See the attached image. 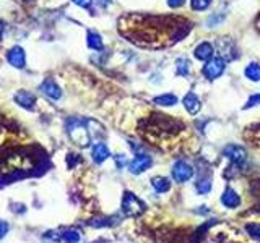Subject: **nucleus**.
Wrapping results in <instances>:
<instances>
[{
	"instance_id": "1",
	"label": "nucleus",
	"mask_w": 260,
	"mask_h": 243,
	"mask_svg": "<svg viewBox=\"0 0 260 243\" xmlns=\"http://www.w3.org/2000/svg\"><path fill=\"white\" fill-rule=\"evenodd\" d=\"M67 133L72 138V141L78 146L86 148L90 144V133L86 127H84V122L80 119H72L67 123Z\"/></svg>"
},
{
	"instance_id": "2",
	"label": "nucleus",
	"mask_w": 260,
	"mask_h": 243,
	"mask_svg": "<svg viewBox=\"0 0 260 243\" xmlns=\"http://www.w3.org/2000/svg\"><path fill=\"white\" fill-rule=\"evenodd\" d=\"M145 203L138 200L134 193L126 192L124 193V200H122V213L127 216V218H138L143 213H145Z\"/></svg>"
},
{
	"instance_id": "3",
	"label": "nucleus",
	"mask_w": 260,
	"mask_h": 243,
	"mask_svg": "<svg viewBox=\"0 0 260 243\" xmlns=\"http://www.w3.org/2000/svg\"><path fill=\"white\" fill-rule=\"evenodd\" d=\"M224 68H226V62L221 57L210 58L204 67V75L208 78V80H216L218 76L223 75Z\"/></svg>"
},
{
	"instance_id": "4",
	"label": "nucleus",
	"mask_w": 260,
	"mask_h": 243,
	"mask_svg": "<svg viewBox=\"0 0 260 243\" xmlns=\"http://www.w3.org/2000/svg\"><path fill=\"white\" fill-rule=\"evenodd\" d=\"M172 179L178 182V183H184L187 180L192 179L194 175V169L190 164H187L186 161H178L172 166Z\"/></svg>"
},
{
	"instance_id": "5",
	"label": "nucleus",
	"mask_w": 260,
	"mask_h": 243,
	"mask_svg": "<svg viewBox=\"0 0 260 243\" xmlns=\"http://www.w3.org/2000/svg\"><path fill=\"white\" fill-rule=\"evenodd\" d=\"M216 50L220 57L223 58L224 62L228 60H232L234 57H236V47H234V44L230 41V39H220V41L216 42Z\"/></svg>"
},
{
	"instance_id": "6",
	"label": "nucleus",
	"mask_w": 260,
	"mask_h": 243,
	"mask_svg": "<svg viewBox=\"0 0 260 243\" xmlns=\"http://www.w3.org/2000/svg\"><path fill=\"white\" fill-rule=\"evenodd\" d=\"M152 166V157L146 156V154H138L134 157V161L128 164V170L135 175H138L142 172H145V170Z\"/></svg>"
},
{
	"instance_id": "7",
	"label": "nucleus",
	"mask_w": 260,
	"mask_h": 243,
	"mask_svg": "<svg viewBox=\"0 0 260 243\" xmlns=\"http://www.w3.org/2000/svg\"><path fill=\"white\" fill-rule=\"evenodd\" d=\"M224 156L234 164H240L246 161V149L242 146H238V144H230V146L224 148Z\"/></svg>"
},
{
	"instance_id": "8",
	"label": "nucleus",
	"mask_w": 260,
	"mask_h": 243,
	"mask_svg": "<svg viewBox=\"0 0 260 243\" xmlns=\"http://www.w3.org/2000/svg\"><path fill=\"white\" fill-rule=\"evenodd\" d=\"M6 60H8L10 65H13L15 68H23L24 67V62H26V57H24V50L22 47H13L10 49V52L6 54Z\"/></svg>"
},
{
	"instance_id": "9",
	"label": "nucleus",
	"mask_w": 260,
	"mask_h": 243,
	"mask_svg": "<svg viewBox=\"0 0 260 243\" xmlns=\"http://www.w3.org/2000/svg\"><path fill=\"white\" fill-rule=\"evenodd\" d=\"M42 91V94H46L49 97V99L52 101H57V99H60V96H62V91L60 88L57 86L56 81H52V80H46L42 84H41V88H39Z\"/></svg>"
},
{
	"instance_id": "10",
	"label": "nucleus",
	"mask_w": 260,
	"mask_h": 243,
	"mask_svg": "<svg viewBox=\"0 0 260 243\" xmlns=\"http://www.w3.org/2000/svg\"><path fill=\"white\" fill-rule=\"evenodd\" d=\"M221 203H223L226 208L234 209V208H238L240 205V196L234 192L232 188H226L223 192V195H221Z\"/></svg>"
},
{
	"instance_id": "11",
	"label": "nucleus",
	"mask_w": 260,
	"mask_h": 243,
	"mask_svg": "<svg viewBox=\"0 0 260 243\" xmlns=\"http://www.w3.org/2000/svg\"><path fill=\"white\" fill-rule=\"evenodd\" d=\"M213 54H214V47L210 42L198 44L194 52L195 58H198V60H210V58H213Z\"/></svg>"
},
{
	"instance_id": "12",
	"label": "nucleus",
	"mask_w": 260,
	"mask_h": 243,
	"mask_svg": "<svg viewBox=\"0 0 260 243\" xmlns=\"http://www.w3.org/2000/svg\"><path fill=\"white\" fill-rule=\"evenodd\" d=\"M15 102L20 104L22 107L31 110L36 104V97L32 96L31 93H28V91H20V93L15 94Z\"/></svg>"
},
{
	"instance_id": "13",
	"label": "nucleus",
	"mask_w": 260,
	"mask_h": 243,
	"mask_svg": "<svg viewBox=\"0 0 260 243\" xmlns=\"http://www.w3.org/2000/svg\"><path fill=\"white\" fill-rule=\"evenodd\" d=\"M91 156H93V161L96 164H101V162H104L108 159V157L110 156V153H109V149L104 143H96L93 146V149H91Z\"/></svg>"
},
{
	"instance_id": "14",
	"label": "nucleus",
	"mask_w": 260,
	"mask_h": 243,
	"mask_svg": "<svg viewBox=\"0 0 260 243\" xmlns=\"http://www.w3.org/2000/svg\"><path fill=\"white\" fill-rule=\"evenodd\" d=\"M182 102H184V107L190 114H197L198 110L202 109V102H200V99L194 93H187L184 96V99H182Z\"/></svg>"
},
{
	"instance_id": "15",
	"label": "nucleus",
	"mask_w": 260,
	"mask_h": 243,
	"mask_svg": "<svg viewBox=\"0 0 260 243\" xmlns=\"http://www.w3.org/2000/svg\"><path fill=\"white\" fill-rule=\"evenodd\" d=\"M152 185L154 188V192H158V193H166L171 190V182L164 179V177H154L152 180Z\"/></svg>"
},
{
	"instance_id": "16",
	"label": "nucleus",
	"mask_w": 260,
	"mask_h": 243,
	"mask_svg": "<svg viewBox=\"0 0 260 243\" xmlns=\"http://www.w3.org/2000/svg\"><path fill=\"white\" fill-rule=\"evenodd\" d=\"M244 73H246V76L249 78L250 81H256V83L260 81V65L256 63V62L249 63V65L246 67Z\"/></svg>"
},
{
	"instance_id": "17",
	"label": "nucleus",
	"mask_w": 260,
	"mask_h": 243,
	"mask_svg": "<svg viewBox=\"0 0 260 243\" xmlns=\"http://www.w3.org/2000/svg\"><path fill=\"white\" fill-rule=\"evenodd\" d=\"M153 102L158 104V106H162V107H169V106L178 104V97H176L174 94H161V96H156Z\"/></svg>"
},
{
	"instance_id": "18",
	"label": "nucleus",
	"mask_w": 260,
	"mask_h": 243,
	"mask_svg": "<svg viewBox=\"0 0 260 243\" xmlns=\"http://www.w3.org/2000/svg\"><path fill=\"white\" fill-rule=\"evenodd\" d=\"M176 71H178L179 76H187L190 73V62L187 58H178L176 60Z\"/></svg>"
},
{
	"instance_id": "19",
	"label": "nucleus",
	"mask_w": 260,
	"mask_h": 243,
	"mask_svg": "<svg viewBox=\"0 0 260 243\" xmlns=\"http://www.w3.org/2000/svg\"><path fill=\"white\" fill-rule=\"evenodd\" d=\"M88 45L91 49H94V50H101L102 49V39H101V36L98 34V32H94V31H90L88 32Z\"/></svg>"
},
{
	"instance_id": "20",
	"label": "nucleus",
	"mask_w": 260,
	"mask_h": 243,
	"mask_svg": "<svg viewBox=\"0 0 260 243\" xmlns=\"http://www.w3.org/2000/svg\"><path fill=\"white\" fill-rule=\"evenodd\" d=\"M62 240L65 243H78L82 240V235L78 231H75V229H68V231H65L62 234Z\"/></svg>"
},
{
	"instance_id": "21",
	"label": "nucleus",
	"mask_w": 260,
	"mask_h": 243,
	"mask_svg": "<svg viewBox=\"0 0 260 243\" xmlns=\"http://www.w3.org/2000/svg\"><path fill=\"white\" fill-rule=\"evenodd\" d=\"M195 188H197V192L200 195H206L212 190V180L208 179V177H204V179L197 180V183H195Z\"/></svg>"
},
{
	"instance_id": "22",
	"label": "nucleus",
	"mask_w": 260,
	"mask_h": 243,
	"mask_svg": "<svg viewBox=\"0 0 260 243\" xmlns=\"http://www.w3.org/2000/svg\"><path fill=\"white\" fill-rule=\"evenodd\" d=\"M212 0H190V5L194 10H206L210 6Z\"/></svg>"
},
{
	"instance_id": "23",
	"label": "nucleus",
	"mask_w": 260,
	"mask_h": 243,
	"mask_svg": "<svg viewBox=\"0 0 260 243\" xmlns=\"http://www.w3.org/2000/svg\"><path fill=\"white\" fill-rule=\"evenodd\" d=\"M224 19V13L223 11H216L214 15H212L210 18L206 19V24L208 26H216L218 23H221Z\"/></svg>"
},
{
	"instance_id": "24",
	"label": "nucleus",
	"mask_w": 260,
	"mask_h": 243,
	"mask_svg": "<svg viewBox=\"0 0 260 243\" xmlns=\"http://www.w3.org/2000/svg\"><path fill=\"white\" fill-rule=\"evenodd\" d=\"M260 104V94H252L249 97V101H247V104L244 106V109H249V107H256Z\"/></svg>"
},
{
	"instance_id": "25",
	"label": "nucleus",
	"mask_w": 260,
	"mask_h": 243,
	"mask_svg": "<svg viewBox=\"0 0 260 243\" xmlns=\"http://www.w3.org/2000/svg\"><path fill=\"white\" fill-rule=\"evenodd\" d=\"M247 231L250 232L252 237H256V239H258V237H260V226L250 224V226H247Z\"/></svg>"
},
{
	"instance_id": "26",
	"label": "nucleus",
	"mask_w": 260,
	"mask_h": 243,
	"mask_svg": "<svg viewBox=\"0 0 260 243\" xmlns=\"http://www.w3.org/2000/svg\"><path fill=\"white\" fill-rule=\"evenodd\" d=\"M8 229H10V226L6 224L5 221H0V239H4L6 234H8Z\"/></svg>"
},
{
	"instance_id": "27",
	"label": "nucleus",
	"mask_w": 260,
	"mask_h": 243,
	"mask_svg": "<svg viewBox=\"0 0 260 243\" xmlns=\"http://www.w3.org/2000/svg\"><path fill=\"white\" fill-rule=\"evenodd\" d=\"M186 0H168V5L172 6V8H179V6L184 5Z\"/></svg>"
},
{
	"instance_id": "28",
	"label": "nucleus",
	"mask_w": 260,
	"mask_h": 243,
	"mask_svg": "<svg viewBox=\"0 0 260 243\" xmlns=\"http://www.w3.org/2000/svg\"><path fill=\"white\" fill-rule=\"evenodd\" d=\"M74 2H75L78 6H83V8H88V6L91 5V2H93V0H74Z\"/></svg>"
},
{
	"instance_id": "29",
	"label": "nucleus",
	"mask_w": 260,
	"mask_h": 243,
	"mask_svg": "<svg viewBox=\"0 0 260 243\" xmlns=\"http://www.w3.org/2000/svg\"><path fill=\"white\" fill-rule=\"evenodd\" d=\"M2 32H4V26H2V23H0V37H2Z\"/></svg>"
}]
</instances>
